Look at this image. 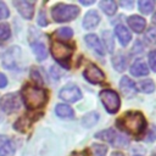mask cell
I'll return each instance as SVG.
<instances>
[{"label": "cell", "mask_w": 156, "mask_h": 156, "mask_svg": "<svg viewBox=\"0 0 156 156\" xmlns=\"http://www.w3.org/2000/svg\"><path fill=\"white\" fill-rule=\"evenodd\" d=\"M72 52H73V49L62 41L54 40L51 43V54H52L54 58L57 60L58 62H61L62 65L69 60V57L72 56Z\"/></svg>", "instance_id": "5"}, {"label": "cell", "mask_w": 156, "mask_h": 156, "mask_svg": "<svg viewBox=\"0 0 156 156\" xmlns=\"http://www.w3.org/2000/svg\"><path fill=\"white\" fill-rule=\"evenodd\" d=\"M138 90H140L141 93H152L155 90V84L151 79H145V80H141L136 85Z\"/></svg>", "instance_id": "22"}, {"label": "cell", "mask_w": 156, "mask_h": 156, "mask_svg": "<svg viewBox=\"0 0 156 156\" xmlns=\"http://www.w3.org/2000/svg\"><path fill=\"white\" fill-rule=\"evenodd\" d=\"M80 2H82L83 5H91V4H94L93 0H90V1H83V0H80Z\"/></svg>", "instance_id": "37"}, {"label": "cell", "mask_w": 156, "mask_h": 156, "mask_svg": "<svg viewBox=\"0 0 156 156\" xmlns=\"http://www.w3.org/2000/svg\"><path fill=\"white\" fill-rule=\"evenodd\" d=\"M93 151L95 154V156H105L107 152V146L105 145H99V144H94L93 145Z\"/></svg>", "instance_id": "27"}, {"label": "cell", "mask_w": 156, "mask_h": 156, "mask_svg": "<svg viewBox=\"0 0 156 156\" xmlns=\"http://www.w3.org/2000/svg\"><path fill=\"white\" fill-rule=\"evenodd\" d=\"M79 15V9L76 5L57 4L51 10V16L56 22H67L74 20Z\"/></svg>", "instance_id": "3"}, {"label": "cell", "mask_w": 156, "mask_h": 156, "mask_svg": "<svg viewBox=\"0 0 156 156\" xmlns=\"http://www.w3.org/2000/svg\"><path fill=\"white\" fill-rule=\"evenodd\" d=\"M96 138L101 139V140H105V141H110V143H112L115 145H118V146L128 144V141L123 136L116 134V132L112 130V129H106V130H101V132L96 133Z\"/></svg>", "instance_id": "8"}, {"label": "cell", "mask_w": 156, "mask_h": 156, "mask_svg": "<svg viewBox=\"0 0 156 156\" xmlns=\"http://www.w3.org/2000/svg\"><path fill=\"white\" fill-rule=\"evenodd\" d=\"M98 119H99V115L96 112H90L83 118V124L85 127H91L98 122Z\"/></svg>", "instance_id": "24"}, {"label": "cell", "mask_w": 156, "mask_h": 156, "mask_svg": "<svg viewBox=\"0 0 156 156\" xmlns=\"http://www.w3.org/2000/svg\"><path fill=\"white\" fill-rule=\"evenodd\" d=\"M145 39H147V41H150L151 44H156V28H150L146 30L145 34Z\"/></svg>", "instance_id": "29"}, {"label": "cell", "mask_w": 156, "mask_h": 156, "mask_svg": "<svg viewBox=\"0 0 156 156\" xmlns=\"http://www.w3.org/2000/svg\"><path fill=\"white\" fill-rule=\"evenodd\" d=\"M154 22H155V23H156V13H155V15H154Z\"/></svg>", "instance_id": "39"}, {"label": "cell", "mask_w": 156, "mask_h": 156, "mask_svg": "<svg viewBox=\"0 0 156 156\" xmlns=\"http://www.w3.org/2000/svg\"><path fill=\"white\" fill-rule=\"evenodd\" d=\"M55 112L61 118H73V116H74L73 110L68 105H63V104H58L55 108Z\"/></svg>", "instance_id": "19"}, {"label": "cell", "mask_w": 156, "mask_h": 156, "mask_svg": "<svg viewBox=\"0 0 156 156\" xmlns=\"http://www.w3.org/2000/svg\"><path fill=\"white\" fill-rule=\"evenodd\" d=\"M20 107H21V101H20V98L17 96V94L10 93V94H6V95L2 96L1 108H2L4 112L11 113V112L17 111Z\"/></svg>", "instance_id": "6"}, {"label": "cell", "mask_w": 156, "mask_h": 156, "mask_svg": "<svg viewBox=\"0 0 156 156\" xmlns=\"http://www.w3.org/2000/svg\"><path fill=\"white\" fill-rule=\"evenodd\" d=\"M115 33H116V35H117L119 43H121L123 46H126V45L130 41V39H132V35H130L129 30H128L124 26H122V24L116 26V28H115Z\"/></svg>", "instance_id": "16"}, {"label": "cell", "mask_w": 156, "mask_h": 156, "mask_svg": "<svg viewBox=\"0 0 156 156\" xmlns=\"http://www.w3.org/2000/svg\"><path fill=\"white\" fill-rule=\"evenodd\" d=\"M130 73L135 77H141V76H147L149 74V68L146 66V63L141 60H138L136 62H134L130 67Z\"/></svg>", "instance_id": "17"}, {"label": "cell", "mask_w": 156, "mask_h": 156, "mask_svg": "<svg viewBox=\"0 0 156 156\" xmlns=\"http://www.w3.org/2000/svg\"><path fill=\"white\" fill-rule=\"evenodd\" d=\"M99 5H100V9H101L106 15H108V16L113 15V13L116 12V10H117V4H116L115 1H112V0H104V1H101Z\"/></svg>", "instance_id": "20"}, {"label": "cell", "mask_w": 156, "mask_h": 156, "mask_svg": "<svg viewBox=\"0 0 156 156\" xmlns=\"http://www.w3.org/2000/svg\"><path fill=\"white\" fill-rule=\"evenodd\" d=\"M119 88H121V91L122 94L128 98V99H132L134 98V95L136 94V87H135V83L128 78V77H123L119 82Z\"/></svg>", "instance_id": "11"}, {"label": "cell", "mask_w": 156, "mask_h": 156, "mask_svg": "<svg viewBox=\"0 0 156 156\" xmlns=\"http://www.w3.org/2000/svg\"><path fill=\"white\" fill-rule=\"evenodd\" d=\"M60 98L63 99L65 101H68V102H76L77 100H79L82 98V93L80 90L72 85V87H66L63 88L61 91H60Z\"/></svg>", "instance_id": "10"}, {"label": "cell", "mask_w": 156, "mask_h": 156, "mask_svg": "<svg viewBox=\"0 0 156 156\" xmlns=\"http://www.w3.org/2000/svg\"><path fill=\"white\" fill-rule=\"evenodd\" d=\"M150 138H149V140H154V139H156V128L154 127V128H151V133H150V135H149Z\"/></svg>", "instance_id": "34"}, {"label": "cell", "mask_w": 156, "mask_h": 156, "mask_svg": "<svg viewBox=\"0 0 156 156\" xmlns=\"http://www.w3.org/2000/svg\"><path fill=\"white\" fill-rule=\"evenodd\" d=\"M102 35H104V38H105L106 48L108 49L110 52H112V50H113V40H112V37H111V33H110V32H104Z\"/></svg>", "instance_id": "28"}, {"label": "cell", "mask_w": 156, "mask_h": 156, "mask_svg": "<svg viewBox=\"0 0 156 156\" xmlns=\"http://www.w3.org/2000/svg\"><path fill=\"white\" fill-rule=\"evenodd\" d=\"M116 126L129 135L140 138L146 130V121L141 112L129 111L126 112L116 121Z\"/></svg>", "instance_id": "1"}, {"label": "cell", "mask_w": 156, "mask_h": 156, "mask_svg": "<svg viewBox=\"0 0 156 156\" xmlns=\"http://www.w3.org/2000/svg\"><path fill=\"white\" fill-rule=\"evenodd\" d=\"M56 35H58L61 39H69L73 35V30L68 27H63V28H58L56 30Z\"/></svg>", "instance_id": "26"}, {"label": "cell", "mask_w": 156, "mask_h": 156, "mask_svg": "<svg viewBox=\"0 0 156 156\" xmlns=\"http://www.w3.org/2000/svg\"><path fill=\"white\" fill-rule=\"evenodd\" d=\"M22 98L24 101V105L30 108H40L43 107L48 101V91L43 88L27 84L22 89Z\"/></svg>", "instance_id": "2"}, {"label": "cell", "mask_w": 156, "mask_h": 156, "mask_svg": "<svg viewBox=\"0 0 156 156\" xmlns=\"http://www.w3.org/2000/svg\"><path fill=\"white\" fill-rule=\"evenodd\" d=\"M11 35L10 26L7 23H0V41L7 40Z\"/></svg>", "instance_id": "25"}, {"label": "cell", "mask_w": 156, "mask_h": 156, "mask_svg": "<svg viewBox=\"0 0 156 156\" xmlns=\"http://www.w3.org/2000/svg\"><path fill=\"white\" fill-rule=\"evenodd\" d=\"M85 43L88 44V46L90 49H93L99 55H104L105 54V49H104L102 44L100 43V40L98 39V37L95 34H88V35H85Z\"/></svg>", "instance_id": "15"}, {"label": "cell", "mask_w": 156, "mask_h": 156, "mask_svg": "<svg viewBox=\"0 0 156 156\" xmlns=\"http://www.w3.org/2000/svg\"><path fill=\"white\" fill-rule=\"evenodd\" d=\"M127 22H128V26H129L135 33H141V32L145 29V26H146L145 20H144L143 17H140V16H136V15L130 16V17L127 20Z\"/></svg>", "instance_id": "14"}, {"label": "cell", "mask_w": 156, "mask_h": 156, "mask_svg": "<svg viewBox=\"0 0 156 156\" xmlns=\"http://www.w3.org/2000/svg\"><path fill=\"white\" fill-rule=\"evenodd\" d=\"M10 15V11L7 9V6L5 5V2L0 1V20H4V18H7Z\"/></svg>", "instance_id": "30"}, {"label": "cell", "mask_w": 156, "mask_h": 156, "mask_svg": "<svg viewBox=\"0 0 156 156\" xmlns=\"http://www.w3.org/2000/svg\"><path fill=\"white\" fill-rule=\"evenodd\" d=\"M100 99L106 108L107 112L110 113H116L118 110H119V105H121V101H119V96L116 91L111 90V89H105V90H101L100 91Z\"/></svg>", "instance_id": "4"}, {"label": "cell", "mask_w": 156, "mask_h": 156, "mask_svg": "<svg viewBox=\"0 0 156 156\" xmlns=\"http://www.w3.org/2000/svg\"><path fill=\"white\" fill-rule=\"evenodd\" d=\"M149 65L151 69L156 72V51H151L149 54Z\"/></svg>", "instance_id": "31"}, {"label": "cell", "mask_w": 156, "mask_h": 156, "mask_svg": "<svg viewBox=\"0 0 156 156\" xmlns=\"http://www.w3.org/2000/svg\"><path fill=\"white\" fill-rule=\"evenodd\" d=\"M112 63H113V67H115L117 71L122 72V71L126 68V66H127V60L124 58L123 55H117V56H115V57L112 58Z\"/></svg>", "instance_id": "23"}, {"label": "cell", "mask_w": 156, "mask_h": 156, "mask_svg": "<svg viewBox=\"0 0 156 156\" xmlns=\"http://www.w3.org/2000/svg\"><path fill=\"white\" fill-rule=\"evenodd\" d=\"M74 156H89V154H88L87 150H84V151H82V152H79L78 155H74Z\"/></svg>", "instance_id": "36"}, {"label": "cell", "mask_w": 156, "mask_h": 156, "mask_svg": "<svg viewBox=\"0 0 156 156\" xmlns=\"http://www.w3.org/2000/svg\"><path fill=\"white\" fill-rule=\"evenodd\" d=\"M100 22V16L95 10H90L85 13L84 20H83V27L85 29H93L95 28Z\"/></svg>", "instance_id": "13"}, {"label": "cell", "mask_w": 156, "mask_h": 156, "mask_svg": "<svg viewBox=\"0 0 156 156\" xmlns=\"http://www.w3.org/2000/svg\"><path fill=\"white\" fill-rule=\"evenodd\" d=\"M6 84H7V78L2 73H0V88L6 87Z\"/></svg>", "instance_id": "33"}, {"label": "cell", "mask_w": 156, "mask_h": 156, "mask_svg": "<svg viewBox=\"0 0 156 156\" xmlns=\"http://www.w3.org/2000/svg\"><path fill=\"white\" fill-rule=\"evenodd\" d=\"M155 5H156V2L152 1V0H141V1L138 2V6H139L140 12L144 13V15L151 13V11L155 9Z\"/></svg>", "instance_id": "21"}, {"label": "cell", "mask_w": 156, "mask_h": 156, "mask_svg": "<svg viewBox=\"0 0 156 156\" xmlns=\"http://www.w3.org/2000/svg\"><path fill=\"white\" fill-rule=\"evenodd\" d=\"M38 23H39L40 26H46V24H48V21H46V18H45V13H44L43 11H41V12H40V15H39Z\"/></svg>", "instance_id": "32"}, {"label": "cell", "mask_w": 156, "mask_h": 156, "mask_svg": "<svg viewBox=\"0 0 156 156\" xmlns=\"http://www.w3.org/2000/svg\"><path fill=\"white\" fill-rule=\"evenodd\" d=\"M15 151L13 140L6 135H0V156H13Z\"/></svg>", "instance_id": "12"}, {"label": "cell", "mask_w": 156, "mask_h": 156, "mask_svg": "<svg viewBox=\"0 0 156 156\" xmlns=\"http://www.w3.org/2000/svg\"><path fill=\"white\" fill-rule=\"evenodd\" d=\"M111 156H124V155H123L122 152H113Z\"/></svg>", "instance_id": "38"}, {"label": "cell", "mask_w": 156, "mask_h": 156, "mask_svg": "<svg viewBox=\"0 0 156 156\" xmlns=\"http://www.w3.org/2000/svg\"><path fill=\"white\" fill-rule=\"evenodd\" d=\"M32 49H33V52L35 54V56H37V58H38L39 61H43V60L46 58L48 51H46L45 45H44L41 41H35V43H33V44H32Z\"/></svg>", "instance_id": "18"}, {"label": "cell", "mask_w": 156, "mask_h": 156, "mask_svg": "<svg viewBox=\"0 0 156 156\" xmlns=\"http://www.w3.org/2000/svg\"><path fill=\"white\" fill-rule=\"evenodd\" d=\"M84 77L87 80H89L93 84H98V83H102L105 80V74L104 72L94 63H89L84 71Z\"/></svg>", "instance_id": "7"}, {"label": "cell", "mask_w": 156, "mask_h": 156, "mask_svg": "<svg viewBox=\"0 0 156 156\" xmlns=\"http://www.w3.org/2000/svg\"><path fill=\"white\" fill-rule=\"evenodd\" d=\"M121 5H122V6H124V7H127V6H128V7H130V6L133 5V2H132V1H129V2H124V1H121Z\"/></svg>", "instance_id": "35"}, {"label": "cell", "mask_w": 156, "mask_h": 156, "mask_svg": "<svg viewBox=\"0 0 156 156\" xmlns=\"http://www.w3.org/2000/svg\"><path fill=\"white\" fill-rule=\"evenodd\" d=\"M13 6L18 10V12L27 20H30L34 13V2L26 1V0H20V1H13Z\"/></svg>", "instance_id": "9"}]
</instances>
